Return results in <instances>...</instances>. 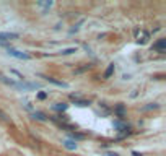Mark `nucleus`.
Instances as JSON below:
<instances>
[{"label":"nucleus","mask_w":166,"mask_h":156,"mask_svg":"<svg viewBox=\"0 0 166 156\" xmlns=\"http://www.w3.org/2000/svg\"><path fill=\"white\" fill-rule=\"evenodd\" d=\"M0 81H3V83H7V85H10V86H15V88L18 86V83H17V81H13V80H10V78L3 77L2 73H0Z\"/></svg>","instance_id":"5"},{"label":"nucleus","mask_w":166,"mask_h":156,"mask_svg":"<svg viewBox=\"0 0 166 156\" xmlns=\"http://www.w3.org/2000/svg\"><path fill=\"white\" fill-rule=\"evenodd\" d=\"M166 49V39H160V41L156 42V44H153V50H156V52H165Z\"/></svg>","instance_id":"3"},{"label":"nucleus","mask_w":166,"mask_h":156,"mask_svg":"<svg viewBox=\"0 0 166 156\" xmlns=\"http://www.w3.org/2000/svg\"><path fill=\"white\" fill-rule=\"evenodd\" d=\"M112 73H114V64H111V65L106 68V72H104V78H109Z\"/></svg>","instance_id":"8"},{"label":"nucleus","mask_w":166,"mask_h":156,"mask_svg":"<svg viewBox=\"0 0 166 156\" xmlns=\"http://www.w3.org/2000/svg\"><path fill=\"white\" fill-rule=\"evenodd\" d=\"M46 93H39V95H37V98H39V99H46Z\"/></svg>","instance_id":"19"},{"label":"nucleus","mask_w":166,"mask_h":156,"mask_svg":"<svg viewBox=\"0 0 166 156\" xmlns=\"http://www.w3.org/2000/svg\"><path fill=\"white\" fill-rule=\"evenodd\" d=\"M37 5H39V7H44V8H49L50 5H52V2H37Z\"/></svg>","instance_id":"15"},{"label":"nucleus","mask_w":166,"mask_h":156,"mask_svg":"<svg viewBox=\"0 0 166 156\" xmlns=\"http://www.w3.org/2000/svg\"><path fill=\"white\" fill-rule=\"evenodd\" d=\"M8 54L12 55V57L21 59V60H28V59H29V55H28V54H25V52H20V50H17V49H12V47L8 49Z\"/></svg>","instance_id":"2"},{"label":"nucleus","mask_w":166,"mask_h":156,"mask_svg":"<svg viewBox=\"0 0 166 156\" xmlns=\"http://www.w3.org/2000/svg\"><path fill=\"white\" fill-rule=\"evenodd\" d=\"M116 112H117V114L120 115V117H122V115H124V106H122V104H120V106H117Z\"/></svg>","instance_id":"16"},{"label":"nucleus","mask_w":166,"mask_h":156,"mask_svg":"<svg viewBox=\"0 0 166 156\" xmlns=\"http://www.w3.org/2000/svg\"><path fill=\"white\" fill-rule=\"evenodd\" d=\"M108 156H117L116 153H108Z\"/></svg>","instance_id":"21"},{"label":"nucleus","mask_w":166,"mask_h":156,"mask_svg":"<svg viewBox=\"0 0 166 156\" xmlns=\"http://www.w3.org/2000/svg\"><path fill=\"white\" fill-rule=\"evenodd\" d=\"M0 119H2V120H7V119H8V117H7V114H5L3 111H0Z\"/></svg>","instance_id":"18"},{"label":"nucleus","mask_w":166,"mask_h":156,"mask_svg":"<svg viewBox=\"0 0 166 156\" xmlns=\"http://www.w3.org/2000/svg\"><path fill=\"white\" fill-rule=\"evenodd\" d=\"M68 135H70V138H75V140H82V138H85V135H83V133H77V132H70Z\"/></svg>","instance_id":"11"},{"label":"nucleus","mask_w":166,"mask_h":156,"mask_svg":"<svg viewBox=\"0 0 166 156\" xmlns=\"http://www.w3.org/2000/svg\"><path fill=\"white\" fill-rule=\"evenodd\" d=\"M73 52H77V49H75V47H68V49L60 50V54H62V55H70V54H73Z\"/></svg>","instance_id":"12"},{"label":"nucleus","mask_w":166,"mask_h":156,"mask_svg":"<svg viewBox=\"0 0 166 156\" xmlns=\"http://www.w3.org/2000/svg\"><path fill=\"white\" fill-rule=\"evenodd\" d=\"M46 80L49 83H54V85H57V86H62V88H67L68 85L67 83H64V81H59V80H55V78H50V77H46Z\"/></svg>","instance_id":"6"},{"label":"nucleus","mask_w":166,"mask_h":156,"mask_svg":"<svg viewBox=\"0 0 166 156\" xmlns=\"http://www.w3.org/2000/svg\"><path fill=\"white\" fill-rule=\"evenodd\" d=\"M67 107H68L67 104H64V103H57V104L54 106V109H55V111H60V112H64V111H67Z\"/></svg>","instance_id":"9"},{"label":"nucleus","mask_w":166,"mask_h":156,"mask_svg":"<svg viewBox=\"0 0 166 156\" xmlns=\"http://www.w3.org/2000/svg\"><path fill=\"white\" fill-rule=\"evenodd\" d=\"M90 104V101H75V106H78V107H85V106H88Z\"/></svg>","instance_id":"14"},{"label":"nucleus","mask_w":166,"mask_h":156,"mask_svg":"<svg viewBox=\"0 0 166 156\" xmlns=\"http://www.w3.org/2000/svg\"><path fill=\"white\" fill-rule=\"evenodd\" d=\"M34 119H37V120H46V115L42 114V112H34Z\"/></svg>","instance_id":"13"},{"label":"nucleus","mask_w":166,"mask_h":156,"mask_svg":"<svg viewBox=\"0 0 166 156\" xmlns=\"http://www.w3.org/2000/svg\"><path fill=\"white\" fill-rule=\"evenodd\" d=\"M158 104H150V106H145V107H142L143 111H150V109H156Z\"/></svg>","instance_id":"17"},{"label":"nucleus","mask_w":166,"mask_h":156,"mask_svg":"<svg viewBox=\"0 0 166 156\" xmlns=\"http://www.w3.org/2000/svg\"><path fill=\"white\" fill-rule=\"evenodd\" d=\"M132 155H133V156H142V155H140V153H137V151H133V153H132Z\"/></svg>","instance_id":"20"},{"label":"nucleus","mask_w":166,"mask_h":156,"mask_svg":"<svg viewBox=\"0 0 166 156\" xmlns=\"http://www.w3.org/2000/svg\"><path fill=\"white\" fill-rule=\"evenodd\" d=\"M135 41L138 42V44H147L148 42V39H150V33L148 31H145V29H135Z\"/></svg>","instance_id":"1"},{"label":"nucleus","mask_w":166,"mask_h":156,"mask_svg":"<svg viewBox=\"0 0 166 156\" xmlns=\"http://www.w3.org/2000/svg\"><path fill=\"white\" fill-rule=\"evenodd\" d=\"M64 146H65L67 150H70V151L77 150V143H75V142H72V140H65V142H64Z\"/></svg>","instance_id":"7"},{"label":"nucleus","mask_w":166,"mask_h":156,"mask_svg":"<svg viewBox=\"0 0 166 156\" xmlns=\"http://www.w3.org/2000/svg\"><path fill=\"white\" fill-rule=\"evenodd\" d=\"M18 34L15 33H0V42H5V41H10V39H17Z\"/></svg>","instance_id":"4"},{"label":"nucleus","mask_w":166,"mask_h":156,"mask_svg":"<svg viewBox=\"0 0 166 156\" xmlns=\"http://www.w3.org/2000/svg\"><path fill=\"white\" fill-rule=\"evenodd\" d=\"M127 135H130L129 127H122V130L119 132V138H124V137H127Z\"/></svg>","instance_id":"10"}]
</instances>
